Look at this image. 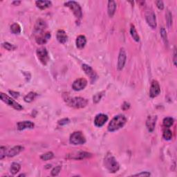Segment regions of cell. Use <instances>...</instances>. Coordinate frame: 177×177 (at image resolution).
<instances>
[{
	"label": "cell",
	"instance_id": "18",
	"mask_svg": "<svg viewBox=\"0 0 177 177\" xmlns=\"http://www.w3.org/2000/svg\"><path fill=\"white\" fill-rule=\"evenodd\" d=\"M34 123L31 121H22L17 123V129L22 131L26 129H33L34 127Z\"/></svg>",
	"mask_w": 177,
	"mask_h": 177
},
{
	"label": "cell",
	"instance_id": "20",
	"mask_svg": "<svg viewBox=\"0 0 177 177\" xmlns=\"http://www.w3.org/2000/svg\"><path fill=\"white\" fill-rule=\"evenodd\" d=\"M56 38L57 41L60 42V43L65 44L66 42L67 41V35L65 31L64 30H62V29H60V30L57 31Z\"/></svg>",
	"mask_w": 177,
	"mask_h": 177
},
{
	"label": "cell",
	"instance_id": "32",
	"mask_svg": "<svg viewBox=\"0 0 177 177\" xmlns=\"http://www.w3.org/2000/svg\"><path fill=\"white\" fill-rule=\"evenodd\" d=\"M166 19H167L168 27H171V24H172V15L170 10H168L167 13H166Z\"/></svg>",
	"mask_w": 177,
	"mask_h": 177
},
{
	"label": "cell",
	"instance_id": "28",
	"mask_svg": "<svg viewBox=\"0 0 177 177\" xmlns=\"http://www.w3.org/2000/svg\"><path fill=\"white\" fill-rule=\"evenodd\" d=\"M163 136L166 141H170V140L172 138V131H171L170 129H166L163 131Z\"/></svg>",
	"mask_w": 177,
	"mask_h": 177
},
{
	"label": "cell",
	"instance_id": "40",
	"mask_svg": "<svg viewBox=\"0 0 177 177\" xmlns=\"http://www.w3.org/2000/svg\"><path fill=\"white\" fill-rule=\"evenodd\" d=\"M9 93L11 94V96L13 97H14L15 98H17L18 97L20 96V94L18 92L16 91H9Z\"/></svg>",
	"mask_w": 177,
	"mask_h": 177
},
{
	"label": "cell",
	"instance_id": "37",
	"mask_svg": "<svg viewBox=\"0 0 177 177\" xmlns=\"http://www.w3.org/2000/svg\"><path fill=\"white\" fill-rule=\"evenodd\" d=\"M69 122H70V120L68 118H63V119L59 120L58 124H59L60 125H67V124L69 123Z\"/></svg>",
	"mask_w": 177,
	"mask_h": 177
},
{
	"label": "cell",
	"instance_id": "43",
	"mask_svg": "<svg viewBox=\"0 0 177 177\" xmlns=\"http://www.w3.org/2000/svg\"><path fill=\"white\" fill-rule=\"evenodd\" d=\"M21 4V2H20V1H15V2H13V4H14V5H15V6H18V5H20Z\"/></svg>",
	"mask_w": 177,
	"mask_h": 177
},
{
	"label": "cell",
	"instance_id": "16",
	"mask_svg": "<svg viewBox=\"0 0 177 177\" xmlns=\"http://www.w3.org/2000/svg\"><path fill=\"white\" fill-rule=\"evenodd\" d=\"M157 120V117L156 116H149L148 118H147V122H146V126L149 131L152 132L154 130Z\"/></svg>",
	"mask_w": 177,
	"mask_h": 177
},
{
	"label": "cell",
	"instance_id": "15",
	"mask_svg": "<svg viewBox=\"0 0 177 177\" xmlns=\"http://www.w3.org/2000/svg\"><path fill=\"white\" fill-rule=\"evenodd\" d=\"M46 27H47V24L45 21L42 19H39L35 23L34 31H35V33L38 35V34L43 33V31L45 30Z\"/></svg>",
	"mask_w": 177,
	"mask_h": 177
},
{
	"label": "cell",
	"instance_id": "41",
	"mask_svg": "<svg viewBox=\"0 0 177 177\" xmlns=\"http://www.w3.org/2000/svg\"><path fill=\"white\" fill-rule=\"evenodd\" d=\"M125 107V109H124L123 110H127V109H128L129 108V103H127V102H125L123 104V105L122 106V108H123V107Z\"/></svg>",
	"mask_w": 177,
	"mask_h": 177
},
{
	"label": "cell",
	"instance_id": "31",
	"mask_svg": "<svg viewBox=\"0 0 177 177\" xmlns=\"http://www.w3.org/2000/svg\"><path fill=\"white\" fill-rule=\"evenodd\" d=\"M160 35L161 38H162L163 40L164 41L165 44H168V37H167V33H166V31L164 28H161L160 29Z\"/></svg>",
	"mask_w": 177,
	"mask_h": 177
},
{
	"label": "cell",
	"instance_id": "23",
	"mask_svg": "<svg viewBox=\"0 0 177 177\" xmlns=\"http://www.w3.org/2000/svg\"><path fill=\"white\" fill-rule=\"evenodd\" d=\"M36 6L38 8H39V9L41 10H44L47 9L51 6V2L50 1H46V0H44V1H37L35 2Z\"/></svg>",
	"mask_w": 177,
	"mask_h": 177
},
{
	"label": "cell",
	"instance_id": "39",
	"mask_svg": "<svg viewBox=\"0 0 177 177\" xmlns=\"http://www.w3.org/2000/svg\"><path fill=\"white\" fill-rule=\"evenodd\" d=\"M151 175V174L149 172H147V171H142L141 173L137 174H134V176H149Z\"/></svg>",
	"mask_w": 177,
	"mask_h": 177
},
{
	"label": "cell",
	"instance_id": "13",
	"mask_svg": "<svg viewBox=\"0 0 177 177\" xmlns=\"http://www.w3.org/2000/svg\"><path fill=\"white\" fill-rule=\"evenodd\" d=\"M108 120V116L104 113H99L98 114L94 119L95 125L98 127H101L105 125Z\"/></svg>",
	"mask_w": 177,
	"mask_h": 177
},
{
	"label": "cell",
	"instance_id": "38",
	"mask_svg": "<svg viewBox=\"0 0 177 177\" xmlns=\"http://www.w3.org/2000/svg\"><path fill=\"white\" fill-rule=\"evenodd\" d=\"M155 3L157 4V6L158 9L163 10V9H164V4H163V2L162 1H156Z\"/></svg>",
	"mask_w": 177,
	"mask_h": 177
},
{
	"label": "cell",
	"instance_id": "30",
	"mask_svg": "<svg viewBox=\"0 0 177 177\" xmlns=\"http://www.w3.org/2000/svg\"><path fill=\"white\" fill-rule=\"evenodd\" d=\"M53 157H54L53 153L51 152H49L45 153V154H42L40 157V158L43 160H49L52 159Z\"/></svg>",
	"mask_w": 177,
	"mask_h": 177
},
{
	"label": "cell",
	"instance_id": "9",
	"mask_svg": "<svg viewBox=\"0 0 177 177\" xmlns=\"http://www.w3.org/2000/svg\"><path fill=\"white\" fill-rule=\"evenodd\" d=\"M127 60V55L125 50L123 48L120 49L119 52V55H118V65L117 68L118 71H121L125 67V65L126 63Z\"/></svg>",
	"mask_w": 177,
	"mask_h": 177
},
{
	"label": "cell",
	"instance_id": "14",
	"mask_svg": "<svg viewBox=\"0 0 177 177\" xmlns=\"http://www.w3.org/2000/svg\"><path fill=\"white\" fill-rule=\"evenodd\" d=\"M50 38H51V33L49 32H43L40 34H38V35L36 36L35 40L38 44L42 45V44H46Z\"/></svg>",
	"mask_w": 177,
	"mask_h": 177
},
{
	"label": "cell",
	"instance_id": "25",
	"mask_svg": "<svg viewBox=\"0 0 177 177\" xmlns=\"http://www.w3.org/2000/svg\"><path fill=\"white\" fill-rule=\"evenodd\" d=\"M130 33H131V35L133 39L135 40L136 42H139L140 40V37L138 35V33H137L136 31V29L135 28V26L134 25H131V28H130Z\"/></svg>",
	"mask_w": 177,
	"mask_h": 177
},
{
	"label": "cell",
	"instance_id": "42",
	"mask_svg": "<svg viewBox=\"0 0 177 177\" xmlns=\"http://www.w3.org/2000/svg\"><path fill=\"white\" fill-rule=\"evenodd\" d=\"M176 51H174V65L176 66Z\"/></svg>",
	"mask_w": 177,
	"mask_h": 177
},
{
	"label": "cell",
	"instance_id": "34",
	"mask_svg": "<svg viewBox=\"0 0 177 177\" xmlns=\"http://www.w3.org/2000/svg\"><path fill=\"white\" fill-rule=\"evenodd\" d=\"M6 155V147L4 146H2L0 147V159H3Z\"/></svg>",
	"mask_w": 177,
	"mask_h": 177
},
{
	"label": "cell",
	"instance_id": "22",
	"mask_svg": "<svg viewBox=\"0 0 177 177\" xmlns=\"http://www.w3.org/2000/svg\"><path fill=\"white\" fill-rule=\"evenodd\" d=\"M87 44V39L85 36L79 35L76 39V46L79 49H83Z\"/></svg>",
	"mask_w": 177,
	"mask_h": 177
},
{
	"label": "cell",
	"instance_id": "29",
	"mask_svg": "<svg viewBox=\"0 0 177 177\" xmlns=\"http://www.w3.org/2000/svg\"><path fill=\"white\" fill-rule=\"evenodd\" d=\"M174 124V119L171 117H167L165 118L163 120V125L165 127H170Z\"/></svg>",
	"mask_w": 177,
	"mask_h": 177
},
{
	"label": "cell",
	"instance_id": "12",
	"mask_svg": "<svg viewBox=\"0 0 177 177\" xmlns=\"http://www.w3.org/2000/svg\"><path fill=\"white\" fill-rule=\"evenodd\" d=\"M160 93V87L157 80H153L149 90V96L151 98L158 96Z\"/></svg>",
	"mask_w": 177,
	"mask_h": 177
},
{
	"label": "cell",
	"instance_id": "7",
	"mask_svg": "<svg viewBox=\"0 0 177 177\" xmlns=\"http://www.w3.org/2000/svg\"><path fill=\"white\" fill-rule=\"evenodd\" d=\"M37 55L39 61L42 63V65H46L47 62L49 60V57L48 54V51L47 50L44 48V47H41L37 49Z\"/></svg>",
	"mask_w": 177,
	"mask_h": 177
},
{
	"label": "cell",
	"instance_id": "3",
	"mask_svg": "<svg viewBox=\"0 0 177 177\" xmlns=\"http://www.w3.org/2000/svg\"><path fill=\"white\" fill-rule=\"evenodd\" d=\"M67 102L70 107H72L76 109L85 107L88 104V100L81 97H75L73 98L67 100Z\"/></svg>",
	"mask_w": 177,
	"mask_h": 177
},
{
	"label": "cell",
	"instance_id": "24",
	"mask_svg": "<svg viewBox=\"0 0 177 177\" xmlns=\"http://www.w3.org/2000/svg\"><path fill=\"white\" fill-rule=\"evenodd\" d=\"M20 169H21V166L19 163H13L11 166H10V173L13 174V175H15V174H16L17 173L19 172Z\"/></svg>",
	"mask_w": 177,
	"mask_h": 177
},
{
	"label": "cell",
	"instance_id": "17",
	"mask_svg": "<svg viewBox=\"0 0 177 177\" xmlns=\"http://www.w3.org/2000/svg\"><path fill=\"white\" fill-rule=\"evenodd\" d=\"M70 158H73V159L76 160H81L84 159L86 158H89L91 157V154L86 152H79L76 154H73L72 155H69Z\"/></svg>",
	"mask_w": 177,
	"mask_h": 177
},
{
	"label": "cell",
	"instance_id": "5",
	"mask_svg": "<svg viewBox=\"0 0 177 177\" xmlns=\"http://www.w3.org/2000/svg\"><path fill=\"white\" fill-rule=\"evenodd\" d=\"M69 141L73 145H83L86 142V138L81 131H76L71 134Z\"/></svg>",
	"mask_w": 177,
	"mask_h": 177
},
{
	"label": "cell",
	"instance_id": "1",
	"mask_svg": "<svg viewBox=\"0 0 177 177\" xmlns=\"http://www.w3.org/2000/svg\"><path fill=\"white\" fill-rule=\"evenodd\" d=\"M126 122L127 118L124 115L116 116L109 123V126H108V131L111 132L117 131L122 128L125 125Z\"/></svg>",
	"mask_w": 177,
	"mask_h": 177
},
{
	"label": "cell",
	"instance_id": "33",
	"mask_svg": "<svg viewBox=\"0 0 177 177\" xmlns=\"http://www.w3.org/2000/svg\"><path fill=\"white\" fill-rule=\"evenodd\" d=\"M2 45H3L4 48L8 50V51H13V50H15V49H16V46H14L12 44L9 43V42H4Z\"/></svg>",
	"mask_w": 177,
	"mask_h": 177
},
{
	"label": "cell",
	"instance_id": "27",
	"mask_svg": "<svg viewBox=\"0 0 177 177\" xmlns=\"http://www.w3.org/2000/svg\"><path fill=\"white\" fill-rule=\"evenodd\" d=\"M10 31L13 34H19L21 33V27L17 23L13 24L10 26Z\"/></svg>",
	"mask_w": 177,
	"mask_h": 177
},
{
	"label": "cell",
	"instance_id": "2",
	"mask_svg": "<svg viewBox=\"0 0 177 177\" xmlns=\"http://www.w3.org/2000/svg\"><path fill=\"white\" fill-rule=\"evenodd\" d=\"M104 164L105 168L112 173L116 172L120 168V165L118 164V161L116 160L115 157L111 154H107L106 157H105Z\"/></svg>",
	"mask_w": 177,
	"mask_h": 177
},
{
	"label": "cell",
	"instance_id": "4",
	"mask_svg": "<svg viewBox=\"0 0 177 177\" xmlns=\"http://www.w3.org/2000/svg\"><path fill=\"white\" fill-rule=\"evenodd\" d=\"M65 6L68 7L69 9L72 10L75 16L80 19L83 17V12H82V9L79 4H78L76 2L74 1H68L65 3Z\"/></svg>",
	"mask_w": 177,
	"mask_h": 177
},
{
	"label": "cell",
	"instance_id": "26",
	"mask_svg": "<svg viewBox=\"0 0 177 177\" xmlns=\"http://www.w3.org/2000/svg\"><path fill=\"white\" fill-rule=\"evenodd\" d=\"M36 96H37V94L35 93H34V92H30V93H28L24 97V101L26 102H31L35 100Z\"/></svg>",
	"mask_w": 177,
	"mask_h": 177
},
{
	"label": "cell",
	"instance_id": "19",
	"mask_svg": "<svg viewBox=\"0 0 177 177\" xmlns=\"http://www.w3.org/2000/svg\"><path fill=\"white\" fill-rule=\"evenodd\" d=\"M24 150V147L20 146V145H17V146L13 147L10 149L9 152H7V155L9 157H13L15 156L18 155L21 152Z\"/></svg>",
	"mask_w": 177,
	"mask_h": 177
},
{
	"label": "cell",
	"instance_id": "11",
	"mask_svg": "<svg viewBox=\"0 0 177 177\" xmlns=\"http://www.w3.org/2000/svg\"><path fill=\"white\" fill-rule=\"evenodd\" d=\"M83 71L85 72L86 74L89 76V78H90V80H91V83H94L96 80L97 79V74L96 73V72L94 71L93 68H92L90 66L87 65L86 64H84L83 65Z\"/></svg>",
	"mask_w": 177,
	"mask_h": 177
},
{
	"label": "cell",
	"instance_id": "6",
	"mask_svg": "<svg viewBox=\"0 0 177 177\" xmlns=\"http://www.w3.org/2000/svg\"><path fill=\"white\" fill-rule=\"evenodd\" d=\"M0 98H1V100L2 101L6 103L8 105H9V106L13 107L15 109L22 110L23 109V107L21 106L19 103H17L15 100H13L9 96H7L6 94L1 93V94H0Z\"/></svg>",
	"mask_w": 177,
	"mask_h": 177
},
{
	"label": "cell",
	"instance_id": "8",
	"mask_svg": "<svg viewBox=\"0 0 177 177\" xmlns=\"http://www.w3.org/2000/svg\"><path fill=\"white\" fill-rule=\"evenodd\" d=\"M145 19L147 23L152 28H156L157 27V19H156L155 13L152 10H148L145 13Z\"/></svg>",
	"mask_w": 177,
	"mask_h": 177
},
{
	"label": "cell",
	"instance_id": "21",
	"mask_svg": "<svg viewBox=\"0 0 177 177\" xmlns=\"http://www.w3.org/2000/svg\"><path fill=\"white\" fill-rule=\"evenodd\" d=\"M116 9V4L114 1H109L108 2V7H107V12L108 15L110 17H112L113 15L115 14Z\"/></svg>",
	"mask_w": 177,
	"mask_h": 177
},
{
	"label": "cell",
	"instance_id": "35",
	"mask_svg": "<svg viewBox=\"0 0 177 177\" xmlns=\"http://www.w3.org/2000/svg\"><path fill=\"white\" fill-rule=\"evenodd\" d=\"M60 170H61V166H57V167L54 168L51 171V175L55 176L59 174Z\"/></svg>",
	"mask_w": 177,
	"mask_h": 177
},
{
	"label": "cell",
	"instance_id": "10",
	"mask_svg": "<svg viewBox=\"0 0 177 177\" xmlns=\"http://www.w3.org/2000/svg\"><path fill=\"white\" fill-rule=\"evenodd\" d=\"M87 85V81L85 78H78L72 84V88L75 91H80L84 89Z\"/></svg>",
	"mask_w": 177,
	"mask_h": 177
},
{
	"label": "cell",
	"instance_id": "36",
	"mask_svg": "<svg viewBox=\"0 0 177 177\" xmlns=\"http://www.w3.org/2000/svg\"><path fill=\"white\" fill-rule=\"evenodd\" d=\"M102 93H99V94H97L95 95V96H94V102L95 103H97V102H98L100 99H101V97L102 96Z\"/></svg>",
	"mask_w": 177,
	"mask_h": 177
}]
</instances>
